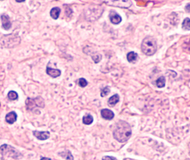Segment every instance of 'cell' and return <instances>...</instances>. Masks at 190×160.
I'll use <instances>...</instances> for the list:
<instances>
[{"mask_svg": "<svg viewBox=\"0 0 190 160\" xmlns=\"http://www.w3.org/2000/svg\"><path fill=\"white\" fill-rule=\"evenodd\" d=\"M132 135V129L127 122L120 120L116 125L113 130V137L118 142L127 141Z\"/></svg>", "mask_w": 190, "mask_h": 160, "instance_id": "6da1fadb", "label": "cell"}, {"mask_svg": "<svg viewBox=\"0 0 190 160\" xmlns=\"http://www.w3.org/2000/svg\"><path fill=\"white\" fill-rule=\"evenodd\" d=\"M142 52L147 56H152L157 50V42L155 38L147 36L142 41L141 45Z\"/></svg>", "mask_w": 190, "mask_h": 160, "instance_id": "7a4b0ae2", "label": "cell"}, {"mask_svg": "<svg viewBox=\"0 0 190 160\" xmlns=\"http://www.w3.org/2000/svg\"><path fill=\"white\" fill-rule=\"evenodd\" d=\"M0 154L14 160H20L23 157V155L20 151L8 144H3L0 147Z\"/></svg>", "mask_w": 190, "mask_h": 160, "instance_id": "3957f363", "label": "cell"}, {"mask_svg": "<svg viewBox=\"0 0 190 160\" xmlns=\"http://www.w3.org/2000/svg\"><path fill=\"white\" fill-rule=\"evenodd\" d=\"M27 110H33L35 107H40V108H44L45 102L44 99L38 96L35 98H27L25 102Z\"/></svg>", "mask_w": 190, "mask_h": 160, "instance_id": "277c9868", "label": "cell"}, {"mask_svg": "<svg viewBox=\"0 0 190 160\" xmlns=\"http://www.w3.org/2000/svg\"><path fill=\"white\" fill-rule=\"evenodd\" d=\"M105 3L109 6L123 8H128L133 4V2L131 1H106Z\"/></svg>", "mask_w": 190, "mask_h": 160, "instance_id": "5b68a950", "label": "cell"}, {"mask_svg": "<svg viewBox=\"0 0 190 160\" xmlns=\"http://www.w3.org/2000/svg\"><path fill=\"white\" fill-rule=\"evenodd\" d=\"M33 134L35 136L38 140L44 141L49 139L50 137V133L49 131H38L34 130L33 131Z\"/></svg>", "mask_w": 190, "mask_h": 160, "instance_id": "8992f818", "label": "cell"}, {"mask_svg": "<svg viewBox=\"0 0 190 160\" xmlns=\"http://www.w3.org/2000/svg\"><path fill=\"white\" fill-rule=\"evenodd\" d=\"M1 19L2 21V27L6 30H9L12 27V23L9 16L6 14H2L1 16Z\"/></svg>", "mask_w": 190, "mask_h": 160, "instance_id": "52a82bcc", "label": "cell"}, {"mask_svg": "<svg viewBox=\"0 0 190 160\" xmlns=\"http://www.w3.org/2000/svg\"><path fill=\"white\" fill-rule=\"evenodd\" d=\"M109 17L110 19L111 23L114 25H118L122 22V17H120V14L117 13L114 11H111Z\"/></svg>", "mask_w": 190, "mask_h": 160, "instance_id": "ba28073f", "label": "cell"}, {"mask_svg": "<svg viewBox=\"0 0 190 160\" xmlns=\"http://www.w3.org/2000/svg\"><path fill=\"white\" fill-rule=\"evenodd\" d=\"M101 115L102 118L105 120H111L114 117V113L109 109H102L101 111Z\"/></svg>", "mask_w": 190, "mask_h": 160, "instance_id": "9c48e42d", "label": "cell"}, {"mask_svg": "<svg viewBox=\"0 0 190 160\" xmlns=\"http://www.w3.org/2000/svg\"><path fill=\"white\" fill-rule=\"evenodd\" d=\"M17 119V115L14 111H11L5 116V121L9 124H13Z\"/></svg>", "mask_w": 190, "mask_h": 160, "instance_id": "30bf717a", "label": "cell"}, {"mask_svg": "<svg viewBox=\"0 0 190 160\" xmlns=\"http://www.w3.org/2000/svg\"><path fill=\"white\" fill-rule=\"evenodd\" d=\"M46 73L48 75L50 76L51 77L54 78H56L61 75V71L58 69H54V68L47 66Z\"/></svg>", "mask_w": 190, "mask_h": 160, "instance_id": "8fae6325", "label": "cell"}, {"mask_svg": "<svg viewBox=\"0 0 190 160\" xmlns=\"http://www.w3.org/2000/svg\"><path fill=\"white\" fill-rule=\"evenodd\" d=\"M120 96L118 94H115L109 99L107 104L109 107H113L120 102Z\"/></svg>", "mask_w": 190, "mask_h": 160, "instance_id": "7c38bea8", "label": "cell"}, {"mask_svg": "<svg viewBox=\"0 0 190 160\" xmlns=\"http://www.w3.org/2000/svg\"><path fill=\"white\" fill-rule=\"evenodd\" d=\"M61 9L58 7H54L51 9L50 14L51 17L54 19H57L61 13Z\"/></svg>", "mask_w": 190, "mask_h": 160, "instance_id": "4fadbf2b", "label": "cell"}, {"mask_svg": "<svg viewBox=\"0 0 190 160\" xmlns=\"http://www.w3.org/2000/svg\"><path fill=\"white\" fill-rule=\"evenodd\" d=\"M58 155L66 160H74V157L72 155L71 151L69 150L58 153Z\"/></svg>", "mask_w": 190, "mask_h": 160, "instance_id": "5bb4252c", "label": "cell"}, {"mask_svg": "<svg viewBox=\"0 0 190 160\" xmlns=\"http://www.w3.org/2000/svg\"><path fill=\"white\" fill-rule=\"evenodd\" d=\"M138 55L137 53L131 51L127 55V59L128 62L135 63L137 61Z\"/></svg>", "mask_w": 190, "mask_h": 160, "instance_id": "9a60e30c", "label": "cell"}, {"mask_svg": "<svg viewBox=\"0 0 190 160\" xmlns=\"http://www.w3.org/2000/svg\"><path fill=\"white\" fill-rule=\"evenodd\" d=\"M94 119L93 116L90 114H88L86 115H84L82 118V122L85 125L91 124L93 123Z\"/></svg>", "mask_w": 190, "mask_h": 160, "instance_id": "2e32d148", "label": "cell"}, {"mask_svg": "<svg viewBox=\"0 0 190 160\" xmlns=\"http://www.w3.org/2000/svg\"><path fill=\"white\" fill-rule=\"evenodd\" d=\"M166 85V78L163 76L159 77L156 81V85L158 88H163Z\"/></svg>", "mask_w": 190, "mask_h": 160, "instance_id": "e0dca14e", "label": "cell"}, {"mask_svg": "<svg viewBox=\"0 0 190 160\" xmlns=\"http://www.w3.org/2000/svg\"><path fill=\"white\" fill-rule=\"evenodd\" d=\"M8 97L10 100H16L18 98V95L16 91H10L8 93Z\"/></svg>", "mask_w": 190, "mask_h": 160, "instance_id": "ac0fdd59", "label": "cell"}, {"mask_svg": "<svg viewBox=\"0 0 190 160\" xmlns=\"http://www.w3.org/2000/svg\"><path fill=\"white\" fill-rule=\"evenodd\" d=\"M190 18H186L183 21L182 24V27L185 30H190Z\"/></svg>", "mask_w": 190, "mask_h": 160, "instance_id": "d6986e66", "label": "cell"}, {"mask_svg": "<svg viewBox=\"0 0 190 160\" xmlns=\"http://www.w3.org/2000/svg\"><path fill=\"white\" fill-rule=\"evenodd\" d=\"M88 81L86 80L84 78H81L79 79V80H78V85H80L81 87L84 88L88 85Z\"/></svg>", "mask_w": 190, "mask_h": 160, "instance_id": "ffe728a7", "label": "cell"}, {"mask_svg": "<svg viewBox=\"0 0 190 160\" xmlns=\"http://www.w3.org/2000/svg\"><path fill=\"white\" fill-rule=\"evenodd\" d=\"M110 92V89H109V87L107 86V87H105L103 89H102L101 93V96L102 97H105L107 95H108Z\"/></svg>", "mask_w": 190, "mask_h": 160, "instance_id": "44dd1931", "label": "cell"}, {"mask_svg": "<svg viewBox=\"0 0 190 160\" xmlns=\"http://www.w3.org/2000/svg\"><path fill=\"white\" fill-rule=\"evenodd\" d=\"M93 61L95 62V63H97L99 62L102 59V56L100 55V54H98V55H94L92 57Z\"/></svg>", "mask_w": 190, "mask_h": 160, "instance_id": "7402d4cb", "label": "cell"}, {"mask_svg": "<svg viewBox=\"0 0 190 160\" xmlns=\"http://www.w3.org/2000/svg\"><path fill=\"white\" fill-rule=\"evenodd\" d=\"M102 160H118L114 157L113 156H105L102 157Z\"/></svg>", "mask_w": 190, "mask_h": 160, "instance_id": "603a6c76", "label": "cell"}, {"mask_svg": "<svg viewBox=\"0 0 190 160\" xmlns=\"http://www.w3.org/2000/svg\"><path fill=\"white\" fill-rule=\"evenodd\" d=\"M40 160H52V159L48 157H42Z\"/></svg>", "mask_w": 190, "mask_h": 160, "instance_id": "cb8c5ba5", "label": "cell"}, {"mask_svg": "<svg viewBox=\"0 0 190 160\" xmlns=\"http://www.w3.org/2000/svg\"><path fill=\"white\" fill-rule=\"evenodd\" d=\"M25 1H16V2H24Z\"/></svg>", "mask_w": 190, "mask_h": 160, "instance_id": "d4e9b609", "label": "cell"}, {"mask_svg": "<svg viewBox=\"0 0 190 160\" xmlns=\"http://www.w3.org/2000/svg\"><path fill=\"white\" fill-rule=\"evenodd\" d=\"M0 107H1V103H0Z\"/></svg>", "mask_w": 190, "mask_h": 160, "instance_id": "484cf974", "label": "cell"}]
</instances>
